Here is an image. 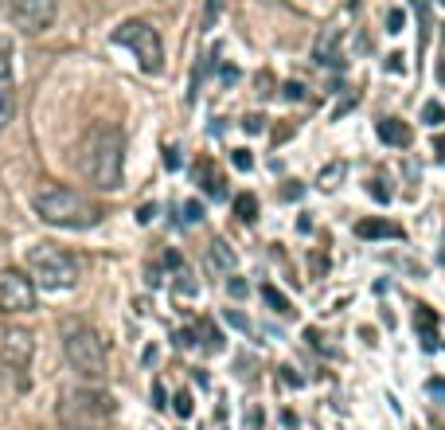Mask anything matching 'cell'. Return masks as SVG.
I'll return each mask as SVG.
<instances>
[{
    "label": "cell",
    "instance_id": "cell-1",
    "mask_svg": "<svg viewBox=\"0 0 445 430\" xmlns=\"http://www.w3.org/2000/svg\"><path fill=\"white\" fill-rule=\"evenodd\" d=\"M79 172L102 192L121 188V172H125V133H121L114 121H98V125L82 137Z\"/></svg>",
    "mask_w": 445,
    "mask_h": 430
},
{
    "label": "cell",
    "instance_id": "cell-2",
    "mask_svg": "<svg viewBox=\"0 0 445 430\" xmlns=\"http://www.w3.org/2000/svg\"><path fill=\"white\" fill-rule=\"evenodd\" d=\"M31 211L40 215L51 227H67V231H86L102 223V208L90 196L75 188H63V184H43L31 196Z\"/></svg>",
    "mask_w": 445,
    "mask_h": 430
},
{
    "label": "cell",
    "instance_id": "cell-3",
    "mask_svg": "<svg viewBox=\"0 0 445 430\" xmlns=\"http://www.w3.org/2000/svg\"><path fill=\"white\" fill-rule=\"evenodd\" d=\"M55 419L63 430H109L118 419V403L102 387H63L55 399Z\"/></svg>",
    "mask_w": 445,
    "mask_h": 430
},
{
    "label": "cell",
    "instance_id": "cell-4",
    "mask_svg": "<svg viewBox=\"0 0 445 430\" xmlns=\"http://www.w3.org/2000/svg\"><path fill=\"white\" fill-rule=\"evenodd\" d=\"M63 352H67L70 368L79 371L82 380H90V383L106 380V368H109L106 340L90 329V325H82V321H67V325H63Z\"/></svg>",
    "mask_w": 445,
    "mask_h": 430
},
{
    "label": "cell",
    "instance_id": "cell-5",
    "mask_svg": "<svg viewBox=\"0 0 445 430\" xmlns=\"http://www.w3.org/2000/svg\"><path fill=\"white\" fill-rule=\"evenodd\" d=\"M28 278L40 290H75L79 286V262L70 259L63 247L55 243H36L28 250Z\"/></svg>",
    "mask_w": 445,
    "mask_h": 430
},
{
    "label": "cell",
    "instance_id": "cell-6",
    "mask_svg": "<svg viewBox=\"0 0 445 430\" xmlns=\"http://www.w3.org/2000/svg\"><path fill=\"white\" fill-rule=\"evenodd\" d=\"M114 43L133 51V59H137V67L145 75H160V67H164V43H160V31L148 20H125L114 31Z\"/></svg>",
    "mask_w": 445,
    "mask_h": 430
},
{
    "label": "cell",
    "instance_id": "cell-7",
    "mask_svg": "<svg viewBox=\"0 0 445 430\" xmlns=\"http://www.w3.org/2000/svg\"><path fill=\"white\" fill-rule=\"evenodd\" d=\"M4 12H8V20L20 31L40 36V31H47L51 24H55L59 0H4Z\"/></svg>",
    "mask_w": 445,
    "mask_h": 430
},
{
    "label": "cell",
    "instance_id": "cell-8",
    "mask_svg": "<svg viewBox=\"0 0 445 430\" xmlns=\"http://www.w3.org/2000/svg\"><path fill=\"white\" fill-rule=\"evenodd\" d=\"M36 309V282L28 270H0V313H31Z\"/></svg>",
    "mask_w": 445,
    "mask_h": 430
},
{
    "label": "cell",
    "instance_id": "cell-9",
    "mask_svg": "<svg viewBox=\"0 0 445 430\" xmlns=\"http://www.w3.org/2000/svg\"><path fill=\"white\" fill-rule=\"evenodd\" d=\"M31 352H36V344H31V332L28 329H8L4 332V344H0V360L8 364V368H28L31 364Z\"/></svg>",
    "mask_w": 445,
    "mask_h": 430
},
{
    "label": "cell",
    "instance_id": "cell-10",
    "mask_svg": "<svg viewBox=\"0 0 445 430\" xmlns=\"http://www.w3.org/2000/svg\"><path fill=\"white\" fill-rule=\"evenodd\" d=\"M340 43H344V31H340V28H325L317 36L313 59H317L320 67H344V51H340Z\"/></svg>",
    "mask_w": 445,
    "mask_h": 430
},
{
    "label": "cell",
    "instance_id": "cell-11",
    "mask_svg": "<svg viewBox=\"0 0 445 430\" xmlns=\"http://www.w3.org/2000/svg\"><path fill=\"white\" fill-rule=\"evenodd\" d=\"M196 184L203 192H208V196H215V200H223V196H227V181H223V172L215 169V160H196Z\"/></svg>",
    "mask_w": 445,
    "mask_h": 430
},
{
    "label": "cell",
    "instance_id": "cell-12",
    "mask_svg": "<svg viewBox=\"0 0 445 430\" xmlns=\"http://www.w3.org/2000/svg\"><path fill=\"white\" fill-rule=\"evenodd\" d=\"M379 141H387V145H395V149H406L410 141H414V133H410V125H406L403 118H383L379 121Z\"/></svg>",
    "mask_w": 445,
    "mask_h": 430
},
{
    "label": "cell",
    "instance_id": "cell-13",
    "mask_svg": "<svg viewBox=\"0 0 445 430\" xmlns=\"http://www.w3.org/2000/svg\"><path fill=\"white\" fill-rule=\"evenodd\" d=\"M356 235L359 239H403V227L391 220H359Z\"/></svg>",
    "mask_w": 445,
    "mask_h": 430
},
{
    "label": "cell",
    "instance_id": "cell-14",
    "mask_svg": "<svg viewBox=\"0 0 445 430\" xmlns=\"http://www.w3.org/2000/svg\"><path fill=\"white\" fill-rule=\"evenodd\" d=\"M414 329H422V344H426V352H434L437 348V317H434V309L430 305H418L414 309Z\"/></svg>",
    "mask_w": 445,
    "mask_h": 430
},
{
    "label": "cell",
    "instance_id": "cell-15",
    "mask_svg": "<svg viewBox=\"0 0 445 430\" xmlns=\"http://www.w3.org/2000/svg\"><path fill=\"white\" fill-rule=\"evenodd\" d=\"M208 262H211V270L231 274V270H235V250H231L223 239H215V243L208 247Z\"/></svg>",
    "mask_w": 445,
    "mask_h": 430
},
{
    "label": "cell",
    "instance_id": "cell-16",
    "mask_svg": "<svg viewBox=\"0 0 445 430\" xmlns=\"http://www.w3.org/2000/svg\"><path fill=\"white\" fill-rule=\"evenodd\" d=\"M12 118H16V91L8 79H0V133L8 130Z\"/></svg>",
    "mask_w": 445,
    "mask_h": 430
},
{
    "label": "cell",
    "instance_id": "cell-17",
    "mask_svg": "<svg viewBox=\"0 0 445 430\" xmlns=\"http://www.w3.org/2000/svg\"><path fill=\"white\" fill-rule=\"evenodd\" d=\"M262 301H266V305L277 313V317H293V301H289L286 293L277 290V286H270V282L262 286Z\"/></svg>",
    "mask_w": 445,
    "mask_h": 430
},
{
    "label": "cell",
    "instance_id": "cell-18",
    "mask_svg": "<svg viewBox=\"0 0 445 430\" xmlns=\"http://www.w3.org/2000/svg\"><path fill=\"white\" fill-rule=\"evenodd\" d=\"M344 160H332L328 169H320V176H317V188L320 192H332V188H340V181H344Z\"/></svg>",
    "mask_w": 445,
    "mask_h": 430
},
{
    "label": "cell",
    "instance_id": "cell-19",
    "mask_svg": "<svg viewBox=\"0 0 445 430\" xmlns=\"http://www.w3.org/2000/svg\"><path fill=\"white\" fill-rule=\"evenodd\" d=\"M235 215L242 223H254L258 220V196L254 192H242V196H235Z\"/></svg>",
    "mask_w": 445,
    "mask_h": 430
},
{
    "label": "cell",
    "instance_id": "cell-20",
    "mask_svg": "<svg viewBox=\"0 0 445 430\" xmlns=\"http://www.w3.org/2000/svg\"><path fill=\"white\" fill-rule=\"evenodd\" d=\"M199 332H203V348L208 352H223V332H219L211 321H199Z\"/></svg>",
    "mask_w": 445,
    "mask_h": 430
},
{
    "label": "cell",
    "instance_id": "cell-21",
    "mask_svg": "<svg viewBox=\"0 0 445 430\" xmlns=\"http://www.w3.org/2000/svg\"><path fill=\"white\" fill-rule=\"evenodd\" d=\"M422 121H426V125H442V121H445V106H442V102H426Z\"/></svg>",
    "mask_w": 445,
    "mask_h": 430
},
{
    "label": "cell",
    "instance_id": "cell-22",
    "mask_svg": "<svg viewBox=\"0 0 445 430\" xmlns=\"http://www.w3.org/2000/svg\"><path fill=\"white\" fill-rule=\"evenodd\" d=\"M172 410H176L180 419H192V410H196V403H192V395H188V391H180L176 399H172Z\"/></svg>",
    "mask_w": 445,
    "mask_h": 430
},
{
    "label": "cell",
    "instance_id": "cell-23",
    "mask_svg": "<svg viewBox=\"0 0 445 430\" xmlns=\"http://www.w3.org/2000/svg\"><path fill=\"white\" fill-rule=\"evenodd\" d=\"M219 12H223V0H208V8H203V28H215Z\"/></svg>",
    "mask_w": 445,
    "mask_h": 430
},
{
    "label": "cell",
    "instance_id": "cell-24",
    "mask_svg": "<svg viewBox=\"0 0 445 430\" xmlns=\"http://www.w3.org/2000/svg\"><path fill=\"white\" fill-rule=\"evenodd\" d=\"M277 371H281V383H289V387H305V376H297L289 364H286V368H277Z\"/></svg>",
    "mask_w": 445,
    "mask_h": 430
},
{
    "label": "cell",
    "instance_id": "cell-25",
    "mask_svg": "<svg viewBox=\"0 0 445 430\" xmlns=\"http://www.w3.org/2000/svg\"><path fill=\"white\" fill-rule=\"evenodd\" d=\"M242 130H247V133H262V130H266V118H258V114H247V118H242Z\"/></svg>",
    "mask_w": 445,
    "mask_h": 430
},
{
    "label": "cell",
    "instance_id": "cell-26",
    "mask_svg": "<svg viewBox=\"0 0 445 430\" xmlns=\"http://www.w3.org/2000/svg\"><path fill=\"white\" fill-rule=\"evenodd\" d=\"M223 317H227L231 325H235V329H242V332H250V329H254V325H250V321L242 317V313H238V309H227V313H223Z\"/></svg>",
    "mask_w": 445,
    "mask_h": 430
},
{
    "label": "cell",
    "instance_id": "cell-27",
    "mask_svg": "<svg viewBox=\"0 0 445 430\" xmlns=\"http://www.w3.org/2000/svg\"><path fill=\"white\" fill-rule=\"evenodd\" d=\"M184 220H188V223H199V220H203V208H199L196 200H188V204H184Z\"/></svg>",
    "mask_w": 445,
    "mask_h": 430
},
{
    "label": "cell",
    "instance_id": "cell-28",
    "mask_svg": "<svg viewBox=\"0 0 445 430\" xmlns=\"http://www.w3.org/2000/svg\"><path fill=\"white\" fill-rule=\"evenodd\" d=\"M231 160H235V169H242V172H247L250 164H254V157H250V149H235V157H231Z\"/></svg>",
    "mask_w": 445,
    "mask_h": 430
},
{
    "label": "cell",
    "instance_id": "cell-29",
    "mask_svg": "<svg viewBox=\"0 0 445 430\" xmlns=\"http://www.w3.org/2000/svg\"><path fill=\"white\" fill-rule=\"evenodd\" d=\"M281 94H286L289 102H293V98H305V86H301V82H286V86H281Z\"/></svg>",
    "mask_w": 445,
    "mask_h": 430
},
{
    "label": "cell",
    "instance_id": "cell-30",
    "mask_svg": "<svg viewBox=\"0 0 445 430\" xmlns=\"http://www.w3.org/2000/svg\"><path fill=\"white\" fill-rule=\"evenodd\" d=\"M403 20H406L403 12H398V8H391V16H387V31H403Z\"/></svg>",
    "mask_w": 445,
    "mask_h": 430
},
{
    "label": "cell",
    "instance_id": "cell-31",
    "mask_svg": "<svg viewBox=\"0 0 445 430\" xmlns=\"http://www.w3.org/2000/svg\"><path fill=\"white\" fill-rule=\"evenodd\" d=\"M227 290H231V298H247V282H242V278H231Z\"/></svg>",
    "mask_w": 445,
    "mask_h": 430
},
{
    "label": "cell",
    "instance_id": "cell-32",
    "mask_svg": "<svg viewBox=\"0 0 445 430\" xmlns=\"http://www.w3.org/2000/svg\"><path fill=\"white\" fill-rule=\"evenodd\" d=\"M371 196L375 200H391V188H383V181H371Z\"/></svg>",
    "mask_w": 445,
    "mask_h": 430
},
{
    "label": "cell",
    "instance_id": "cell-33",
    "mask_svg": "<svg viewBox=\"0 0 445 430\" xmlns=\"http://www.w3.org/2000/svg\"><path fill=\"white\" fill-rule=\"evenodd\" d=\"M426 391L437 395V399H445V380H430V383H426Z\"/></svg>",
    "mask_w": 445,
    "mask_h": 430
},
{
    "label": "cell",
    "instance_id": "cell-34",
    "mask_svg": "<svg viewBox=\"0 0 445 430\" xmlns=\"http://www.w3.org/2000/svg\"><path fill=\"white\" fill-rule=\"evenodd\" d=\"M153 407H169L164 403V383H153Z\"/></svg>",
    "mask_w": 445,
    "mask_h": 430
},
{
    "label": "cell",
    "instance_id": "cell-35",
    "mask_svg": "<svg viewBox=\"0 0 445 430\" xmlns=\"http://www.w3.org/2000/svg\"><path fill=\"white\" fill-rule=\"evenodd\" d=\"M153 215H157V208H153V204H145V208L137 211V220H141V223H153Z\"/></svg>",
    "mask_w": 445,
    "mask_h": 430
},
{
    "label": "cell",
    "instance_id": "cell-36",
    "mask_svg": "<svg viewBox=\"0 0 445 430\" xmlns=\"http://www.w3.org/2000/svg\"><path fill=\"white\" fill-rule=\"evenodd\" d=\"M281 196H286V200H297V196H301V184H289V188H281Z\"/></svg>",
    "mask_w": 445,
    "mask_h": 430
},
{
    "label": "cell",
    "instance_id": "cell-37",
    "mask_svg": "<svg viewBox=\"0 0 445 430\" xmlns=\"http://www.w3.org/2000/svg\"><path fill=\"white\" fill-rule=\"evenodd\" d=\"M8 75H12V63H8V55L0 51V79H8Z\"/></svg>",
    "mask_w": 445,
    "mask_h": 430
},
{
    "label": "cell",
    "instance_id": "cell-38",
    "mask_svg": "<svg viewBox=\"0 0 445 430\" xmlns=\"http://www.w3.org/2000/svg\"><path fill=\"white\" fill-rule=\"evenodd\" d=\"M164 164H169V169H180V157H176V149H164Z\"/></svg>",
    "mask_w": 445,
    "mask_h": 430
},
{
    "label": "cell",
    "instance_id": "cell-39",
    "mask_svg": "<svg viewBox=\"0 0 445 430\" xmlns=\"http://www.w3.org/2000/svg\"><path fill=\"white\" fill-rule=\"evenodd\" d=\"M434 149H437V160L445 164V137H437V141H434Z\"/></svg>",
    "mask_w": 445,
    "mask_h": 430
},
{
    "label": "cell",
    "instance_id": "cell-40",
    "mask_svg": "<svg viewBox=\"0 0 445 430\" xmlns=\"http://www.w3.org/2000/svg\"><path fill=\"white\" fill-rule=\"evenodd\" d=\"M442 4H445V0H442Z\"/></svg>",
    "mask_w": 445,
    "mask_h": 430
}]
</instances>
